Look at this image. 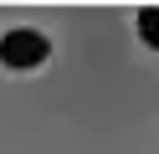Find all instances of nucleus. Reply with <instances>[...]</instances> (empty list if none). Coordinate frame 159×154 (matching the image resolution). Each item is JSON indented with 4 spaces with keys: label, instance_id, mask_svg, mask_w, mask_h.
I'll use <instances>...</instances> for the list:
<instances>
[{
    "label": "nucleus",
    "instance_id": "1",
    "mask_svg": "<svg viewBox=\"0 0 159 154\" xmlns=\"http://www.w3.org/2000/svg\"><path fill=\"white\" fill-rule=\"evenodd\" d=\"M46 36L41 31H31V26H21V31H5L0 36V62L5 67H41L46 62Z\"/></svg>",
    "mask_w": 159,
    "mask_h": 154
},
{
    "label": "nucleus",
    "instance_id": "2",
    "mask_svg": "<svg viewBox=\"0 0 159 154\" xmlns=\"http://www.w3.org/2000/svg\"><path fill=\"white\" fill-rule=\"evenodd\" d=\"M139 36H144V46L159 51V5H144V10H139Z\"/></svg>",
    "mask_w": 159,
    "mask_h": 154
}]
</instances>
